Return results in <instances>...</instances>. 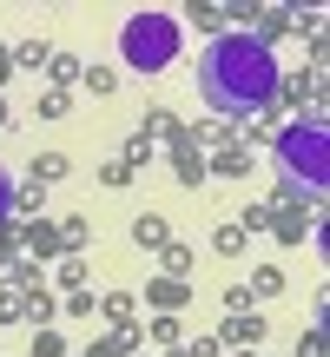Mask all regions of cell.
<instances>
[{
  "instance_id": "6da1fadb",
  "label": "cell",
  "mask_w": 330,
  "mask_h": 357,
  "mask_svg": "<svg viewBox=\"0 0 330 357\" xmlns=\"http://www.w3.org/2000/svg\"><path fill=\"white\" fill-rule=\"evenodd\" d=\"M278 86H284V73H278L271 40H258V33L205 40V53H198V100L212 106V113L251 119V113H265V106L278 100Z\"/></svg>"
},
{
  "instance_id": "7a4b0ae2",
  "label": "cell",
  "mask_w": 330,
  "mask_h": 357,
  "mask_svg": "<svg viewBox=\"0 0 330 357\" xmlns=\"http://www.w3.org/2000/svg\"><path fill=\"white\" fill-rule=\"evenodd\" d=\"M271 166H278L284 192L317 199V192L330 185V132H324V119H297V126H284L278 139H271Z\"/></svg>"
},
{
  "instance_id": "3957f363",
  "label": "cell",
  "mask_w": 330,
  "mask_h": 357,
  "mask_svg": "<svg viewBox=\"0 0 330 357\" xmlns=\"http://www.w3.org/2000/svg\"><path fill=\"white\" fill-rule=\"evenodd\" d=\"M178 47H185V33H178L172 13H132V20L119 26V60H126L132 73H165V66L178 60Z\"/></svg>"
},
{
  "instance_id": "277c9868",
  "label": "cell",
  "mask_w": 330,
  "mask_h": 357,
  "mask_svg": "<svg viewBox=\"0 0 330 357\" xmlns=\"http://www.w3.org/2000/svg\"><path fill=\"white\" fill-rule=\"evenodd\" d=\"M7 212H13V178L0 172V218H7Z\"/></svg>"
}]
</instances>
